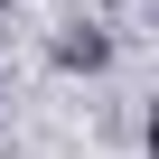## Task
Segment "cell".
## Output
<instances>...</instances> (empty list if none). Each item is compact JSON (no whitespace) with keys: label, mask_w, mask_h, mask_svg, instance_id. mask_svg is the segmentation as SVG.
Masks as SVG:
<instances>
[{"label":"cell","mask_w":159,"mask_h":159,"mask_svg":"<svg viewBox=\"0 0 159 159\" xmlns=\"http://www.w3.org/2000/svg\"><path fill=\"white\" fill-rule=\"evenodd\" d=\"M0 10H10V0H0Z\"/></svg>","instance_id":"6da1fadb"}]
</instances>
